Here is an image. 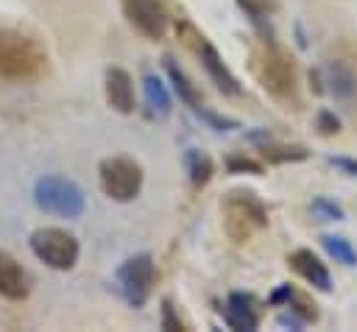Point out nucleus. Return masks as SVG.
Segmentation results:
<instances>
[{"label":"nucleus","instance_id":"obj_21","mask_svg":"<svg viewBox=\"0 0 357 332\" xmlns=\"http://www.w3.org/2000/svg\"><path fill=\"white\" fill-rule=\"evenodd\" d=\"M287 310H293L304 324H310V321H318V304L307 296V293H301V290H296L293 287V293H290V299H287V304H284Z\"/></svg>","mask_w":357,"mask_h":332},{"label":"nucleus","instance_id":"obj_26","mask_svg":"<svg viewBox=\"0 0 357 332\" xmlns=\"http://www.w3.org/2000/svg\"><path fill=\"white\" fill-rule=\"evenodd\" d=\"M329 165L349 176H357V159H351V156H329Z\"/></svg>","mask_w":357,"mask_h":332},{"label":"nucleus","instance_id":"obj_16","mask_svg":"<svg viewBox=\"0 0 357 332\" xmlns=\"http://www.w3.org/2000/svg\"><path fill=\"white\" fill-rule=\"evenodd\" d=\"M184 170H187L190 184H192L195 190H201V187L209 184V179H212V173H215V162H212V156H209L206 151L190 148V151H184Z\"/></svg>","mask_w":357,"mask_h":332},{"label":"nucleus","instance_id":"obj_25","mask_svg":"<svg viewBox=\"0 0 357 332\" xmlns=\"http://www.w3.org/2000/svg\"><path fill=\"white\" fill-rule=\"evenodd\" d=\"M162 329H170V332H184V329H187L184 321L176 315L170 299H162Z\"/></svg>","mask_w":357,"mask_h":332},{"label":"nucleus","instance_id":"obj_2","mask_svg":"<svg viewBox=\"0 0 357 332\" xmlns=\"http://www.w3.org/2000/svg\"><path fill=\"white\" fill-rule=\"evenodd\" d=\"M248 64L254 78L268 95L279 100H287L296 95V59L273 39H265L262 45H257L251 50Z\"/></svg>","mask_w":357,"mask_h":332},{"label":"nucleus","instance_id":"obj_13","mask_svg":"<svg viewBox=\"0 0 357 332\" xmlns=\"http://www.w3.org/2000/svg\"><path fill=\"white\" fill-rule=\"evenodd\" d=\"M287 265L304 279L310 282L315 290H332V276H329V268L321 262L318 254H312L310 248H296L290 257H287Z\"/></svg>","mask_w":357,"mask_h":332},{"label":"nucleus","instance_id":"obj_18","mask_svg":"<svg viewBox=\"0 0 357 332\" xmlns=\"http://www.w3.org/2000/svg\"><path fill=\"white\" fill-rule=\"evenodd\" d=\"M142 89H145V100H148V106H151L156 114L167 117V114H170V109H173V98H170V92H167L165 81H162L159 75L148 73V75L142 78Z\"/></svg>","mask_w":357,"mask_h":332},{"label":"nucleus","instance_id":"obj_24","mask_svg":"<svg viewBox=\"0 0 357 332\" xmlns=\"http://www.w3.org/2000/svg\"><path fill=\"white\" fill-rule=\"evenodd\" d=\"M315 128H318L321 137H335V134L340 131V117H337L332 109H321V112L315 114Z\"/></svg>","mask_w":357,"mask_h":332},{"label":"nucleus","instance_id":"obj_4","mask_svg":"<svg viewBox=\"0 0 357 332\" xmlns=\"http://www.w3.org/2000/svg\"><path fill=\"white\" fill-rule=\"evenodd\" d=\"M33 204L56 218H81L86 209V195L73 179L47 173L33 184Z\"/></svg>","mask_w":357,"mask_h":332},{"label":"nucleus","instance_id":"obj_15","mask_svg":"<svg viewBox=\"0 0 357 332\" xmlns=\"http://www.w3.org/2000/svg\"><path fill=\"white\" fill-rule=\"evenodd\" d=\"M257 151L259 156L268 162V165H284V162H304L310 156V151L304 145H284V142H276L273 137L257 142Z\"/></svg>","mask_w":357,"mask_h":332},{"label":"nucleus","instance_id":"obj_10","mask_svg":"<svg viewBox=\"0 0 357 332\" xmlns=\"http://www.w3.org/2000/svg\"><path fill=\"white\" fill-rule=\"evenodd\" d=\"M103 92H106V103L117 112V114H131L137 106V95H134V78L128 70L123 67H109L103 75Z\"/></svg>","mask_w":357,"mask_h":332},{"label":"nucleus","instance_id":"obj_8","mask_svg":"<svg viewBox=\"0 0 357 332\" xmlns=\"http://www.w3.org/2000/svg\"><path fill=\"white\" fill-rule=\"evenodd\" d=\"M128 25L145 39H162L170 28V14L162 0H120Z\"/></svg>","mask_w":357,"mask_h":332},{"label":"nucleus","instance_id":"obj_5","mask_svg":"<svg viewBox=\"0 0 357 332\" xmlns=\"http://www.w3.org/2000/svg\"><path fill=\"white\" fill-rule=\"evenodd\" d=\"M142 165L134 159V156H126V153H114V156H106L100 159L98 165V181H100V190L106 198L117 201V204H128L139 195L142 190Z\"/></svg>","mask_w":357,"mask_h":332},{"label":"nucleus","instance_id":"obj_27","mask_svg":"<svg viewBox=\"0 0 357 332\" xmlns=\"http://www.w3.org/2000/svg\"><path fill=\"white\" fill-rule=\"evenodd\" d=\"M276 324H279V326H290V329H301V326H304V321H301L293 310H287V312L276 315Z\"/></svg>","mask_w":357,"mask_h":332},{"label":"nucleus","instance_id":"obj_14","mask_svg":"<svg viewBox=\"0 0 357 332\" xmlns=\"http://www.w3.org/2000/svg\"><path fill=\"white\" fill-rule=\"evenodd\" d=\"M223 321L234 332H254L259 326V315L254 307L251 293H229L226 307H223Z\"/></svg>","mask_w":357,"mask_h":332},{"label":"nucleus","instance_id":"obj_9","mask_svg":"<svg viewBox=\"0 0 357 332\" xmlns=\"http://www.w3.org/2000/svg\"><path fill=\"white\" fill-rule=\"evenodd\" d=\"M198 42H195V50H198V59H201V67L206 70V75H209V81L223 92V95H229V98H237L240 92H243V86H240V81H237V75L229 70V64L223 61V56L215 50V45L209 42V39H204V36H195Z\"/></svg>","mask_w":357,"mask_h":332},{"label":"nucleus","instance_id":"obj_11","mask_svg":"<svg viewBox=\"0 0 357 332\" xmlns=\"http://www.w3.org/2000/svg\"><path fill=\"white\" fill-rule=\"evenodd\" d=\"M321 78H324V84H326L324 89L332 92L337 100L349 103V100L357 98V73H354V67H351L349 61H343V59L326 61L324 70H321Z\"/></svg>","mask_w":357,"mask_h":332},{"label":"nucleus","instance_id":"obj_6","mask_svg":"<svg viewBox=\"0 0 357 332\" xmlns=\"http://www.w3.org/2000/svg\"><path fill=\"white\" fill-rule=\"evenodd\" d=\"M28 246H31L33 257L39 262H45L47 268H53V271L75 268L78 254H81V246H78L75 234H70L67 229H59V226H42V229L31 232Z\"/></svg>","mask_w":357,"mask_h":332},{"label":"nucleus","instance_id":"obj_20","mask_svg":"<svg viewBox=\"0 0 357 332\" xmlns=\"http://www.w3.org/2000/svg\"><path fill=\"white\" fill-rule=\"evenodd\" d=\"M237 6L251 17V22L262 31H268V17L276 11V0H237ZM271 33V31H268Z\"/></svg>","mask_w":357,"mask_h":332},{"label":"nucleus","instance_id":"obj_22","mask_svg":"<svg viewBox=\"0 0 357 332\" xmlns=\"http://www.w3.org/2000/svg\"><path fill=\"white\" fill-rule=\"evenodd\" d=\"M310 209H312V215H315V218H321V220H343V218H346L343 206H340V204H335V201H332V198H326V195L312 198Z\"/></svg>","mask_w":357,"mask_h":332},{"label":"nucleus","instance_id":"obj_23","mask_svg":"<svg viewBox=\"0 0 357 332\" xmlns=\"http://www.w3.org/2000/svg\"><path fill=\"white\" fill-rule=\"evenodd\" d=\"M226 167H229V173H251V176H262V170H265L259 159H251L245 153H231L226 159Z\"/></svg>","mask_w":357,"mask_h":332},{"label":"nucleus","instance_id":"obj_12","mask_svg":"<svg viewBox=\"0 0 357 332\" xmlns=\"http://www.w3.org/2000/svg\"><path fill=\"white\" fill-rule=\"evenodd\" d=\"M31 293V276L28 271L8 254L0 251V296L8 301H22Z\"/></svg>","mask_w":357,"mask_h":332},{"label":"nucleus","instance_id":"obj_3","mask_svg":"<svg viewBox=\"0 0 357 332\" xmlns=\"http://www.w3.org/2000/svg\"><path fill=\"white\" fill-rule=\"evenodd\" d=\"M223 232L231 243H248L268 226V206L254 190H229L220 198Z\"/></svg>","mask_w":357,"mask_h":332},{"label":"nucleus","instance_id":"obj_28","mask_svg":"<svg viewBox=\"0 0 357 332\" xmlns=\"http://www.w3.org/2000/svg\"><path fill=\"white\" fill-rule=\"evenodd\" d=\"M290 293H293V285H282V287H279V290L271 296V301H273V304H287Z\"/></svg>","mask_w":357,"mask_h":332},{"label":"nucleus","instance_id":"obj_19","mask_svg":"<svg viewBox=\"0 0 357 332\" xmlns=\"http://www.w3.org/2000/svg\"><path fill=\"white\" fill-rule=\"evenodd\" d=\"M321 243H324L326 254H329V257H335V262L357 265V251H354V246H351L346 237H340V234H324V237H321Z\"/></svg>","mask_w":357,"mask_h":332},{"label":"nucleus","instance_id":"obj_7","mask_svg":"<svg viewBox=\"0 0 357 332\" xmlns=\"http://www.w3.org/2000/svg\"><path fill=\"white\" fill-rule=\"evenodd\" d=\"M117 287L123 293V299L131 304V307H145V301L151 299L153 293V285H156V265H153V257L151 254H134L128 259L120 262L117 273Z\"/></svg>","mask_w":357,"mask_h":332},{"label":"nucleus","instance_id":"obj_17","mask_svg":"<svg viewBox=\"0 0 357 332\" xmlns=\"http://www.w3.org/2000/svg\"><path fill=\"white\" fill-rule=\"evenodd\" d=\"M165 73H167V78H170V84H173V89L178 92V100H184L187 106H192V109H198L201 106V95H198V89H195V84L184 75V70L167 56L165 59Z\"/></svg>","mask_w":357,"mask_h":332},{"label":"nucleus","instance_id":"obj_1","mask_svg":"<svg viewBox=\"0 0 357 332\" xmlns=\"http://www.w3.org/2000/svg\"><path fill=\"white\" fill-rule=\"evenodd\" d=\"M47 70V53L36 36L0 28V78L6 81H33Z\"/></svg>","mask_w":357,"mask_h":332}]
</instances>
